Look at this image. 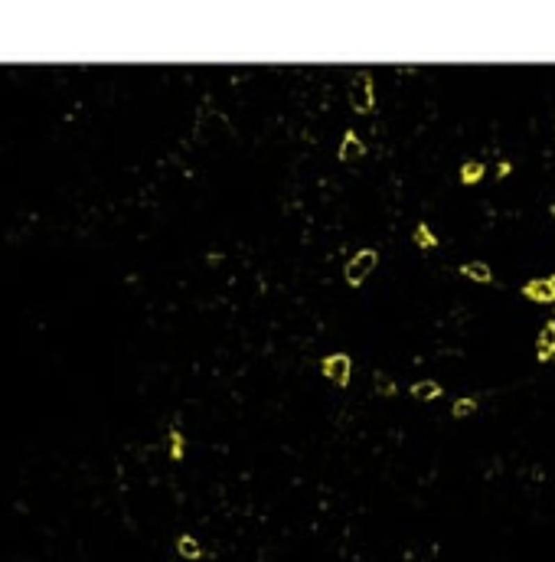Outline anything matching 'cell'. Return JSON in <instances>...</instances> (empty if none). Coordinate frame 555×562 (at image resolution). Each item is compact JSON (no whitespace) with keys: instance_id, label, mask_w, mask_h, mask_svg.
<instances>
[{"instance_id":"cell-7","label":"cell","mask_w":555,"mask_h":562,"mask_svg":"<svg viewBox=\"0 0 555 562\" xmlns=\"http://www.w3.org/2000/svg\"><path fill=\"white\" fill-rule=\"evenodd\" d=\"M460 275H464V278H470V281H481V284L493 281L490 265H483V262H467V265H460Z\"/></svg>"},{"instance_id":"cell-12","label":"cell","mask_w":555,"mask_h":562,"mask_svg":"<svg viewBox=\"0 0 555 562\" xmlns=\"http://www.w3.org/2000/svg\"><path fill=\"white\" fill-rule=\"evenodd\" d=\"M474 409H477V399H474V396H464V399L454 402V409L451 412H454V419H467Z\"/></svg>"},{"instance_id":"cell-3","label":"cell","mask_w":555,"mask_h":562,"mask_svg":"<svg viewBox=\"0 0 555 562\" xmlns=\"http://www.w3.org/2000/svg\"><path fill=\"white\" fill-rule=\"evenodd\" d=\"M321 369H323V376L330 379V383H337V386H346V383H350L353 363H350V357H346V353H330V357L321 363Z\"/></svg>"},{"instance_id":"cell-10","label":"cell","mask_w":555,"mask_h":562,"mask_svg":"<svg viewBox=\"0 0 555 562\" xmlns=\"http://www.w3.org/2000/svg\"><path fill=\"white\" fill-rule=\"evenodd\" d=\"M481 177H483L481 161H464V167H460V184H477Z\"/></svg>"},{"instance_id":"cell-11","label":"cell","mask_w":555,"mask_h":562,"mask_svg":"<svg viewBox=\"0 0 555 562\" xmlns=\"http://www.w3.org/2000/svg\"><path fill=\"white\" fill-rule=\"evenodd\" d=\"M415 242H418V249H435V246H438L435 232H431L425 223H418V226H415Z\"/></svg>"},{"instance_id":"cell-13","label":"cell","mask_w":555,"mask_h":562,"mask_svg":"<svg viewBox=\"0 0 555 562\" xmlns=\"http://www.w3.org/2000/svg\"><path fill=\"white\" fill-rule=\"evenodd\" d=\"M376 392H379V396H395V383L379 373V376H376Z\"/></svg>"},{"instance_id":"cell-14","label":"cell","mask_w":555,"mask_h":562,"mask_svg":"<svg viewBox=\"0 0 555 562\" xmlns=\"http://www.w3.org/2000/svg\"><path fill=\"white\" fill-rule=\"evenodd\" d=\"M170 458H173V461H180V458H183V435L177 432V428L170 432Z\"/></svg>"},{"instance_id":"cell-15","label":"cell","mask_w":555,"mask_h":562,"mask_svg":"<svg viewBox=\"0 0 555 562\" xmlns=\"http://www.w3.org/2000/svg\"><path fill=\"white\" fill-rule=\"evenodd\" d=\"M549 284H552V291H555V275H552V278H549Z\"/></svg>"},{"instance_id":"cell-6","label":"cell","mask_w":555,"mask_h":562,"mask_svg":"<svg viewBox=\"0 0 555 562\" xmlns=\"http://www.w3.org/2000/svg\"><path fill=\"white\" fill-rule=\"evenodd\" d=\"M363 154H366V144L356 138L353 131H346V134H343V144H340V161L353 163V161H360Z\"/></svg>"},{"instance_id":"cell-1","label":"cell","mask_w":555,"mask_h":562,"mask_svg":"<svg viewBox=\"0 0 555 562\" xmlns=\"http://www.w3.org/2000/svg\"><path fill=\"white\" fill-rule=\"evenodd\" d=\"M350 105L360 115L373 111L376 95H373V79H369V72H356V79H353V86H350Z\"/></svg>"},{"instance_id":"cell-5","label":"cell","mask_w":555,"mask_h":562,"mask_svg":"<svg viewBox=\"0 0 555 562\" xmlns=\"http://www.w3.org/2000/svg\"><path fill=\"white\" fill-rule=\"evenodd\" d=\"M523 294L529 298V301H539V304H552L555 301V291L552 284H549V278H533L523 284Z\"/></svg>"},{"instance_id":"cell-2","label":"cell","mask_w":555,"mask_h":562,"mask_svg":"<svg viewBox=\"0 0 555 562\" xmlns=\"http://www.w3.org/2000/svg\"><path fill=\"white\" fill-rule=\"evenodd\" d=\"M376 262H379V255H376L373 249L356 252V255L350 259V265H346V281H350V284H363L366 275L376 268Z\"/></svg>"},{"instance_id":"cell-4","label":"cell","mask_w":555,"mask_h":562,"mask_svg":"<svg viewBox=\"0 0 555 562\" xmlns=\"http://www.w3.org/2000/svg\"><path fill=\"white\" fill-rule=\"evenodd\" d=\"M536 357H539V363H545V360H555V321H545V327L539 330V340H536Z\"/></svg>"},{"instance_id":"cell-8","label":"cell","mask_w":555,"mask_h":562,"mask_svg":"<svg viewBox=\"0 0 555 562\" xmlns=\"http://www.w3.org/2000/svg\"><path fill=\"white\" fill-rule=\"evenodd\" d=\"M177 552H180L183 559H190V562H196V559H200V556H203V546H200V543L193 540L190 533H183L180 540H177Z\"/></svg>"},{"instance_id":"cell-9","label":"cell","mask_w":555,"mask_h":562,"mask_svg":"<svg viewBox=\"0 0 555 562\" xmlns=\"http://www.w3.org/2000/svg\"><path fill=\"white\" fill-rule=\"evenodd\" d=\"M412 396H415V399H438L441 386L435 383V379H421V383H415V386H412Z\"/></svg>"},{"instance_id":"cell-16","label":"cell","mask_w":555,"mask_h":562,"mask_svg":"<svg viewBox=\"0 0 555 562\" xmlns=\"http://www.w3.org/2000/svg\"><path fill=\"white\" fill-rule=\"evenodd\" d=\"M552 219H555V203H552Z\"/></svg>"}]
</instances>
